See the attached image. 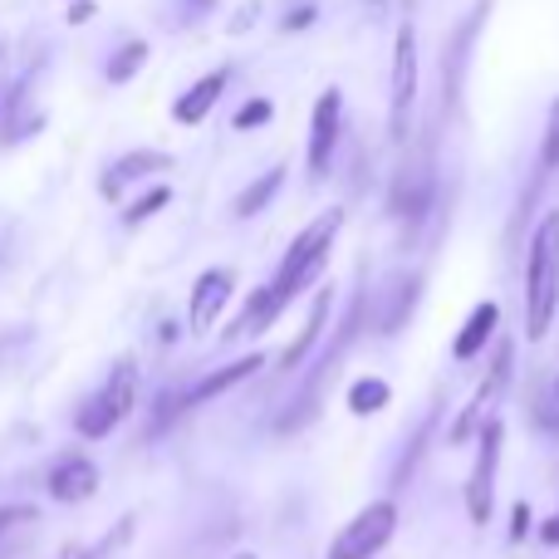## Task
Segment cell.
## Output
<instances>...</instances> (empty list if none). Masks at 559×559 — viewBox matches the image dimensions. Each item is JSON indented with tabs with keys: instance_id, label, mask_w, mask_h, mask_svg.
Instances as JSON below:
<instances>
[{
	"instance_id": "cell-1",
	"label": "cell",
	"mask_w": 559,
	"mask_h": 559,
	"mask_svg": "<svg viewBox=\"0 0 559 559\" xmlns=\"http://www.w3.org/2000/svg\"><path fill=\"white\" fill-rule=\"evenodd\" d=\"M559 305V212H545L525 255V334L545 338Z\"/></svg>"
},
{
	"instance_id": "cell-2",
	"label": "cell",
	"mask_w": 559,
	"mask_h": 559,
	"mask_svg": "<svg viewBox=\"0 0 559 559\" xmlns=\"http://www.w3.org/2000/svg\"><path fill=\"white\" fill-rule=\"evenodd\" d=\"M338 226H344V212H338V206H329L314 226H305V231L295 236V246H289L285 261H280V275L271 280V295H275L280 309H285L289 299L309 285V280H319V271L329 265V246H334Z\"/></svg>"
},
{
	"instance_id": "cell-3",
	"label": "cell",
	"mask_w": 559,
	"mask_h": 559,
	"mask_svg": "<svg viewBox=\"0 0 559 559\" xmlns=\"http://www.w3.org/2000/svg\"><path fill=\"white\" fill-rule=\"evenodd\" d=\"M417 104V29L403 25L393 39V88H388V133L393 143H407Z\"/></svg>"
},
{
	"instance_id": "cell-4",
	"label": "cell",
	"mask_w": 559,
	"mask_h": 559,
	"mask_svg": "<svg viewBox=\"0 0 559 559\" xmlns=\"http://www.w3.org/2000/svg\"><path fill=\"white\" fill-rule=\"evenodd\" d=\"M393 531H397V506L393 501H373L334 535L329 559H373L388 540H393Z\"/></svg>"
},
{
	"instance_id": "cell-5",
	"label": "cell",
	"mask_w": 559,
	"mask_h": 559,
	"mask_svg": "<svg viewBox=\"0 0 559 559\" xmlns=\"http://www.w3.org/2000/svg\"><path fill=\"white\" fill-rule=\"evenodd\" d=\"M476 442L481 447H476V466L466 476V515H472V525H486L496 511V472H501V442H506L501 417H491Z\"/></svg>"
},
{
	"instance_id": "cell-6",
	"label": "cell",
	"mask_w": 559,
	"mask_h": 559,
	"mask_svg": "<svg viewBox=\"0 0 559 559\" xmlns=\"http://www.w3.org/2000/svg\"><path fill=\"white\" fill-rule=\"evenodd\" d=\"M506 383H511V344L496 348V358H491V378H481V388L472 393V403H466L462 413H456V423H452V432H447V442H452V447H466L472 437H481V427L496 417V403H501Z\"/></svg>"
},
{
	"instance_id": "cell-7",
	"label": "cell",
	"mask_w": 559,
	"mask_h": 559,
	"mask_svg": "<svg viewBox=\"0 0 559 559\" xmlns=\"http://www.w3.org/2000/svg\"><path fill=\"white\" fill-rule=\"evenodd\" d=\"M338 118H344V94L334 84L314 98V118H309V177L324 182L329 163H334V147H338Z\"/></svg>"
},
{
	"instance_id": "cell-8",
	"label": "cell",
	"mask_w": 559,
	"mask_h": 559,
	"mask_svg": "<svg viewBox=\"0 0 559 559\" xmlns=\"http://www.w3.org/2000/svg\"><path fill=\"white\" fill-rule=\"evenodd\" d=\"M231 289H236V275L226 271V265H216V271H202L192 285V309H187V324H192V334H212V324L222 319V309L231 305Z\"/></svg>"
},
{
	"instance_id": "cell-9",
	"label": "cell",
	"mask_w": 559,
	"mask_h": 559,
	"mask_svg": "<svg viewBox=\"0 0 559 559\" xmlns=\"http://www.w3.org/2000/svg\"><path fill=\"white\" fill-rule=\"evenodd\" d=\"M49 501L59 506H84L88 496L98 491V466L88 462V456H59L55 466H49V481H45Z\"/></svg>"
},
{
	"instance_id": "cell-10",
	"label": "cell",
	"mask_w": 559,
	"mask_h": 559,
	"mask_svg": "<svg viewBox=\"0 0 559 559\" xmlns=\"http://www.w3.org/2000/svg\"><path fill=\"white\" fill-rule=\"evenodd\" d=\"M173 167V157L167 153H153V147H138V153H123L114 167H108L104 177H98V192L108 197V202H118V197L128 192V182H143V177H157Z\"/></svg>"
},
{
	"instance_id": "cell-11",
	"label": "cell",
	"mask_w": 559,
	"mask_h": 559,
	"mask_svg": "<svg viewBox=\"0 0 559 559\" xmlns=\"http://www.w3.org/2000/svg\"><path fill=\"white\" fill-rule=\"evenodd\" d=\"M226 84H231V69H212V74H202V79H197V84L173 104V118H177L182 128H197V123H202V118L216 108V98L226 94Z\"/></svg>"
},
{
	"instance_id": "cell-12",
	"label": "cell",
	"mask_w": 559,
	"mask_h": 559,
	"mask_svg": "<svg viewBox=\"0 0 559 559\" xmlns=\"http://www.w3.org/2000/svg\"><path fill=\"white\" fill-rule=\"evenodd\" d=\"M261 364L265 358L261 354H251V358H236V364H226V368H216V373H206L197 388H187V407H197V403H212V397H222V393H231L236 383H246V378H255L261 373Z\"/></svg>"
},
{
	"instance_id": "cell-13",
	"label": "cell",
	"mask_w": 559,
	"mask_h": 559,
	"mask_svg": "<svg viewBox=\"0 0 559 559\" xmlns=\"http://www.w3.org/2000/svg\"><path fill=\"white\" fill-rule=\"evenodd\" d=\"M329 305H334V289H319L314 305H309L305 329H299V338L285 348V354H280V368H285V373H289V368H299L319 348V334H324V324H329Z\"/></svg>"
},
{
	"instance_id": "cell-14",
	"label": "cell",
	"mask_w": 559,
	"mask_h": 559,
	"mask_svg": "<svg viewBox=\"0 0 559 559\" xmlns=\"http://www.w3.org/2000/svg\"><path fill=\"white\" fill-rule=\"evenodd\" d=\"M496 324H501V309H496L491 299H486V305H476V309H472V319H466V324H462V334H456L452 354L462 358V364H466V358H476L486 344H491Z\"/></svg>"
},
{
	"instance_id": "cell-15",
	"label": "cell",
	"mask_w": 559,
	"mask_h": 559,
	"mask_svg": "<svg viewBox=\"0 0 559 559\" xmlns=\"http://www.w3.org/2000/svg\"><path fill=\"white\" fill-rule=\"evenodd\" d=\"M98 393L108 397V407H114L118 417L133 413V403H138V364H133V358H118L114 373H108V383L98 388Z\"/></svg>"
},
{
	"instance_id": "cell-16",
	"label": "cell",
	"mask_w": 559,
	"mask_h": 559,
	"mask_svg": "<svg viewBox=\"0 0 559 559\" xmlns=\"http://www.w3.org/2000/svg\"><path fill=\"white\" fill-rule=\"evenodd\" d=\"M123 423V417L108 407V397L104 393H94V397H84V407L74 413V432L79 437H88V442H98V437H108L114 427Z\"/></svg>"
},
{
	"instance_id": "cell-17",
	"label": "cell",
	"mask_w": 559,
	"mask_h": 559,
	"mask_svg": "<svg viewBox=\"0 0 559 559\" xmlns=\"http://www.w3.org/2000/svg\"><path fill=\"white\" fill-rule=\"evenodd\" d=\"M280 182H285V167H271V173H261L251 187H246L241 197H236V206H231V212H236V216H255V212H265V206L275 202Z\"/></svg>"
},
{
	"instance_id": "cell-18",
	"label": "cell",
	"mask_w": 559,
	"mask_h": 559,
	"mask_svg": "<svg viewBox=\"0 0 559 559\" xmlns=\"http://www.w3.org/2000/svg\"><path fill=\"white\" fill-rule=\"evenodd\" d=\"M280 314V305H275V295H271V285H261L251 295V309H246L241 319H236L231 329H226V338H241V334H261L265 324H271V319Z\"/></svg>"
},
{
	"instance_id": "cell-19",
	"label": "cell",
	"mask_w": 559,
	"mask_h": 559,
	"mask_svg": "<svg viewBox=\"0 0 559 559\" xmlns=\"http://www.w3.org/2000/svg\"><path fill=\"white\" fill-rule=\"evenodd\" d=\"M388 397H393V393H388V383H383V378H364V383H354V388H348V413H354V417L383 413V407H388Z\"/></svg>"
},
{
	"instance_id": "cell-20",
	"label": "cell",
	"mask_w": 559,
	"mask_h": 559,
	"mask_svg": "<svg viewBox=\"0 0 559 559\" xmlns=\"http://www.w3.org/2000/svg\"><path fill=\"white\" fill-rule=\"evenodd\" d=\"M143 64H147V39H128V45L108 59L104 74H108V84H128V79H133Z\"/></svg>"
},
{
	"instance_id": "cell-21",
	"label": "cell",
	"mask_w": 559,
	"mask_h": 559,
	"mask_svg": "<svg viewBox=\"0 0 559 559\" xmlns=\"http://www.w3.org/2000/svg\"><path fill=\"white\" fill-rule=\"evenodd\" d=\"M167 202H173V187H153V192H143V197H138V202L123 212V226H143V222H153V216L163 212Z\"/></svg>"
},
{
	"instance_id": "cell-22",
	"label": "cell",
	"mask_w": 559,
	"mask_h": 559,
	"mask_svg": "<svg viewBox=\"0 0 559 559\" xmlns=\"http://www.w3.org/2000/svg\"><path fill=\"white\" fill-rule=\"evenodd\" d=\"M271 118H275V104H271V98H251V104H246L241 114L231 118V123L246 133V128H261V123H271Z\"/></svg>"
},
{
	"instance_id": "cell-23",
	"label": "cell",
	"mask_w": 559,
	"mask_h": 559,
	"mask_svg": "<svg viewBox=\"0 0 559 559\" xmlns=\"http://www.w3.org/2000/svg\"><path fill=\"white\" fill-rule=\"evenodd\" d=\"M29 521H39L35 506H0V540H5L10 531H20V525H29Z\"/></svg>"
},
{
	"instance_id": "cell-24",
	"label": "cell",
	"mask_w": 559,
	"mask_h": 559,
	"mask_svg": "<svg viewBox=\"0 0 559 559\" xmlns=\"http://www.w3.org/2000/svg\"><path fill=\"white\" fill-rule=\"evenodd\" d=\"M540 163L559 167V98L550 104V128H545V143H540Z\"/></svg>"
},
{
	"instance_id": "cell-25",
	"label": "cell",
	"mask_w": 559,
	"mask_h": 559,
	"mask_svg": "<svg viewBox=\"0 0 559 559\" xmlns=\"http://www.w3.org/2000/svg\"><path fill=\"white\" fill-rule=\"evenodd\" d=\"M531 521H535V515H531V506H515V511H511V540H525V535H531Z\"/></svg>"
},
{
	"instance_id": "cell-26",
	"label": "cell",
	"mask_w": 559,
	"mask_h": 559,
	"mask_svg": "<svg viewBox=\"0 0 559 559\" xmlns=\"http://www.w3.org/2000/svg\"><path fill=\"white\" fill-rule=\"evenodd\" d=\"M309 20H314V5H299V10H289L285 15V29H305Z\"/></svg>"
},
{
	"instance_id": "cell-27",
	"label": "cell",
	"mask_w": 559,
	"mask_h": 559,
	"mask_svg": "<svg viewBox=\"0 0 559 559\" xmlns=\"http://www.w3.org/2000/svg\"><path fill=\"white\" fill-rule=\"evenodd\" d=\"M84 20H94V0H74L69 5V25H84Z\"/></svg>"
},
{
	"instance_id": "cell-28",
	"label": "cell",
	"mask_w": 559,
	"mask_h": 559,
	"mask_svg": "<svg viewBox=\"0 0 559 559\" xmlns=\"http://www.w3.org/2000/svg\"><path fill=\"white\" fill-rule=\"evenodd\" d=\"M540 540H545V545H550V550H559V511H555V515H550V521H545V525H540Z\"/></svg>"
},
{
	"instance_id": "cell-29",
	"label": "cell",
	"mask_w": 559,
	"mask_h": 559,
	"mask_svg": "<svg viewBox=\"0 0 559 559\" xmlns=\"http://www.w3.org/2000/svg\"><path fill=\"white\" fill-rule=\"evenodd\" d=\"M206 5H216V0H192V10H206Z\"/></svg>"
},
{
	"instance_id": "cell-30",
	"label": "cell",
	"mask_w": 559,
	"mask_h": 559,
	"mask_svg": "<svg viewBox=\"0 0 559 559\" xmlns=\"http://www.w3.org/2000/svg\"><path fill=\"white\" fill-rule=\"evenodd\" d=\"M231 559H255V555H251V550H241V555H231Z\"/></svg>"
},
{
	"instance_id": "cell-31",
	"label": "cell",
	"mask_w": 559,
	"mask_h": 559,
	"mask_svg": "<svg viewBox=\"0 0 559 559\" xmlns=\"http://www.w3.org/2000/svg\"><path fill=\"white\" fill-rule=\"evenodd\" d=\"M555 393H559V383H555Z\"/></svg>"
}]
</instances>
